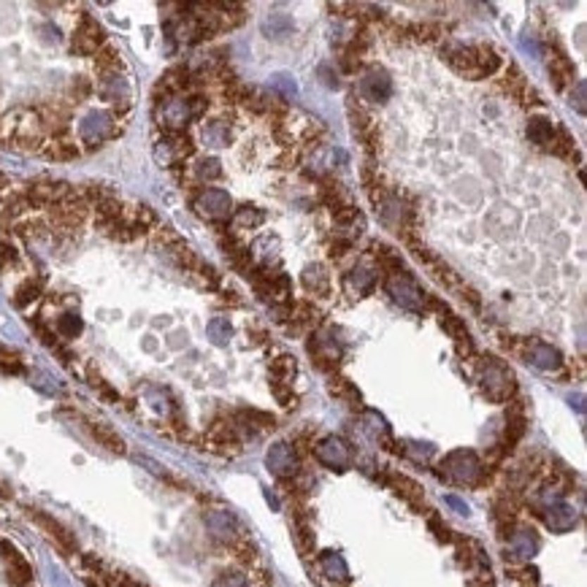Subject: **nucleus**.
<instances>
[{
  "mask_svg": "<svg viewBox=\"0 0 587 587\" xmlns=\"http://www.w3.org/2000/svg\"><path fill=\"white\" fill-rule=\"evenodd\" d=\"M438 476L457 484H476L479 476H482V463H479L476 452H471V449H455V452H449L447 457L441 460Z\"/></svg>",
  "mask_w": 587,
  "mask_h": 587,
  "instance_id": "1",
  "label": "nucleus"
},
{
  "mask_svg": "<svg viewBox=\"0 0 587 587\" xmlns=\"http://www.w3.org/2000/svg\"><path fill=\"white\" fill-rule=\"evenodd\" d=\"M487 363L482 365V387L490 400H506L515 393V377L503 363L496 358H484Z\"/></svg>",
  "mask_w": 587,
  "mask_h": 587,
  "instance_id": "2",
  "label": "nucleus"
},
{
  "mask_svg": "<svg viewBox=\"0 0 587 587\" xmlns=\"http://www.w3.org/2000/svg\"><path fill=\"white\" fill-rule=\"evenodd\" d=\"M27 515H30V519H33L35 525L44 531V534L52 538L54 544L63 550V553L73 555L76 550H79V541H76V536L70 534L68 528L60 522V519H54L52 515H46V512H41V509H27Z\"/></svg>",
  "mask_w": 587,
  "mask_h": 587,
  "instance_id": "3",
  "label": "nucleus"
},
{
  "mask_svg": "<svg viewBox=\"0 0 587 587\" xmlns=\"http://www.w3.org/2000/svg\"><path fill=\"white\" fill-rule=\"evenodd\" d=\"M79 136L89 146H101L103 141H108L111 136H117V127H114V117L108 111H89L82 125H79Z\"/></svg>",
  "mask_w": 587,
  "mask_h": 587,
  "instance_id": "4",
  "label": "nucleus"
},
{
  "mask_svg": "<svg viewBox=\"0 0 587 587\" xmlns=\"http://www.w3.org/2000/svg\"><path fill=\"white\" fill-rule=\"evenodd\" d=\"M387 293L393 295V301L400 303L403 309H409V311H422L425 309V306H422V298H425V293L419 290V284H417L409 274H396V277L387 279Z\"/></svg>",
  "mask_w": 587,
  "mask_h": 587,
  "instance_id": "5",
  "label": "nucleus"
},
{
  "mask_svg": "<svg viewBox=\"0 0 587 587\" xmlns=\"http://www.w3.org/2000/svg\"><path fill=\"white\" fill-rule=\"evenodd\" d=\"M101 46H106V30L92 17H82L70 41V49L76 54H98Z\"/></svg>",
  "mask_w": 587,
  "mask_h": 587,
  "instance_id": "6",
  "label": "nucleus"
},
{
  "mask_svg": "<svg viewBox=\"0 0 587 587\" xmlns=\"http://www.w3.org/2000/svg\"><path fill=\"white\" fill-rule=\"evenodd\" d=\"M192 106L190 98H168L165 103L160 106V125L168 130V133H184L187 122L192 120Z\"/></svg>",
  "mask_w": 587,
  "mask_h": 587,
  "instance_id": "7",
  "label": "nucleus"
},
{
  "mask_svg": "<svg viewBox=\"0 0 587 587\" xmlns=\"http://www.w3.org/2000/svg\"><path fill=\"white\" fill-rule=\"evenodd\" d=\"M195 208H198L201 217L220 222V220H227L233 214V201L225 190H203L195 198Z\"/></svg>",
  "mask_w": 587,
  "mask_h": 587,
  "instance_id": "8",
  "label": "nucleus"
},
{
  "mask_svg": "<svg viewBox=\"0 0 587 587\" xmlns=\"http://www.w3.org/2000/svg\"><path fill=\"white\" fill-rule=\"evenodd\" d=\"M317 460L322 466L333 468V471H344L349 463H352V449L346 444L344 438L339 436H328L317 444Z\"/></svg>",
  "mask_w": 587,
  "mask_h": 587,
  "instance_id": "9",
  "label": "nucleus"
},
{
  "mask_svg": "<svg viewBox=\"0 0 587 587\" xmlns=\"http://www.w3.org/2000/svg\"><path fill=\"white\" fill-rule=\"evenodd\" d=\"M544 522H547L553 531L563 534V531H571V528L576 525V512H574L563 498L547 493V498H544Z\"/></svg>",
  "mask_w": 587,
  "mask_h": 587,
  "instance_id": "10",
  "label": "nucleus"
},
{
  "mask_svg": "<svg viewBox=\"0 0 587 587\" xmlns=\"http://www.w3.org/2000/svg\"><path fill=\"white\" fill-rule=\"evenodd\" d=\"M265 463L271 468V474H277L279 479H287V476H293L295 471H298V457H295L293 447L284 444V441H279V444L271 447Z\"/></svg>",
  "mask_w": 587,
  "mask_h": 587,
  "instance_id": "11",
  "label": "nucleus"
},
{
  "mask_svg": "<svg viewBox=\"0 0 587 587\" xmlns=\"http://www.w3.org/2000/svg\"><path fill=\"white\" fill-rule=\"evenodd\" d=\"M528 363L536 365L538 371H557L563 365V355L553 344L534 341V344H528Z\"/></svg>",
  "mask_w": 587,
  "mask_h": 587,
  "instance_id": "12",
  "label": "nucleus"
},
{
  "mask_svg": "<svg viewBox=\"0 0 587 587\" xmlns=\"http://www.w3.org/2000/svg\"><path fill=\"white\" fill-rule=\"evenodd\" d=\"M360 89H363V95L368 101L384 103L390 98V92H393V82H390V76L384 70H368L365 79L360 82Z\"/></svg>",
  "mask_w": 587,
  "mask_h": 587,
  "instance_id": "13",
  "label": "nucleus"
},
{
  "mask_svg": "<svg viewBox=\"0 0 587 587\" xmlns=\"http://www.w3.org/2000/svg\"><path fill=\"white\" fill-rule=\"evenodd\" d=\"M538 550V538L531 528H519L517 534H512L509 538V550H506V557L512 560H531Z\"/></svg>",
  "mask_w": 587,
  "mask_h": 587,
  "instance_id": "14",
  "label": "nucleus"
},
{
  "mask_svg": "<svg viewBox=\"0 0 587 587\" xmlns=\"http://www.w3.org/2000/svg\"><path fill=\"white\" fill-rule=\"evenodd\" d=\"M498 68H501V57L493 46H474V79L493 76Z\"/></svg>",
  "mask_w": 587,
  "mask_h": 587,
  "instance_id": "15",
  "label": "nucleus"
},
{
  "mask_svg": "<svg viewBox=\"0 0 587 587\" xmlns=\"http://www.w3.org/2000/svg\"><path fill=\"white\" fill-rule=\"evenodd\" d=\"M550 76H553L555 89H566L576 79L574 63H571L569 57H563V54H555V57H550Z\"/></svg>",
  "mask_w": 587,
  "mask_h": 587,
  "instance_id": "16",
  "label": "nucleus"
},
{
  "mask_svg": "<svg viewBox=\"0 0 587 587\" xmlns=\"http://www.w3.org/2000/svg\"><path fill=\"white\" fill-rule=\"evenodd\" d=\"M206 528L208 534L220 541H230L236 536V519L230 517L227 512H211L206 517Z\"/></svg>",
  "mask_w": 587,
  "mask_h": 587,
  "instance_id": "17",
  "label": "nucleus"
},
{
  "mask_svg": "<svg viewBox=\"0 0 587 587\" xmlns=\"http://www.w3.org/2000/svg\"><path fill=\"white\" fill-rule=\"evenodd\" d=\"M87 431L92 433V438H95L101 447L111 449L114 455H125V441H122L120 436L111 431V428H106V425H101V422H87Z\"/></svg>",
  "mask_w": 587,
  "mask_h": 587,
  "instance_id": "18",
  "label": "nucleus"
},
{
  "mask_svg": "<svg viewBox=\"0 0 587 587\" xmlns=\"http://www.w3.org/2000/svg\"><path fill=\"white\" fill-rule=\"evenodd\" d=\"M320 566L325 571V576L333 579V582H346L349 579V569H346L344 557L336 553H322L320 557Z\"/></svg>",
  "mask_w": 587,
  "mask_h": 587,
  "instance_id": "19",
  "label": "nucleus"
},
{
  "mask_svg": "<svg viewBox=\"0 0 587 587\" xmlns=\"http://www.w3.org/2000/svg\"><path fill=\"white\" fill-rule=\"evenodd\" d=\"M303 284H306V290L314 295H325L330 290V277L325 274V268L322 265H309L306 271H303Z\"/></svg>",
  "mask_w": 587,
  "mask_h": 587,
  "instance_id": "20",
  "label": "nucleus"
},
{
  "mask_svg": "<svg viewBox=\"0 0 587 587\" xmlns=\"http://www.w3.org/2000/svg\"><path fill=\"white\" fill-rule=\"evenodd\" d=\"M553 136H555V127L547 117H534V120L528 122V139H531V144L547 146L553 141Z\"/></svg>",
  "mask_w": 587,
  "mask_h": 587,
  "instance_id": "21",
  "label": "nucleus"
},
{
  "mask_svg": "<svg viewBox=\"0 0 587 587\" xmlns=\"http://www.w3.org/2000/svg\"><path fill=\"white\" fill-rule=\"evenodd\" d=\"M374 255H377V263H379L381 271H387V274H400L403 258L398 255L396 249H390V246H384V244H374Z\"/></svg>",
  "mask_w": 587,
  "mask_h": 587,
  "instance_id": "22",
  "label": "nucleus"
},
{
  "mask_svg": "<svg viewBox=\"0 0 587 587\" xmlns=\"http://www.w3.org/2000/svg\"><path fill=\"white\" fill-rule=\"evenodd\" d=\"M263 30H265L268 38H284V35L293 33V19L287 14H282V11H274L271 17L263 22Z\"/></svg>",
  "mask_w": 587,
  "mask_h": 587,
  "instance_id": "23",
  "label": "nucleus"
},
{
  "mask_svg": "<svg viewBox=\"0 0 587 587\" xmlns=\"http://www.w3.org/2000/svg\"><path fill=\"white\" fill-rule=\"evenodd\" d=\"M203 139L208 146H225L230 141V125L225 120H214L203 127Z\"/></svg>",
  "mask_w": 587,
  "mask_h": 587,
  "instance_id": "24",
  "label": "nucleus"
},
{
  "mask_svg": "<svg viewBox=\"0 0 587 587\" xmlns=\"http://www.w3.org/2000/svg\"><path fill=\"white\" fill-rule=\"evenodd\" d=\"M295 368H298V363H295L293 355H279L277 360L271 363V377L279 384H287V379L295 377Z\"/></svg>",
  "mask_w": 587,
  "mask_h": 587,
  "instance_id": "25",
  "label": "nucleus"
},
{
  "mask_svg": "<svg viewBox=\"0 0 587 587\" xmlns=\"http://www.w3.org/2000/svg\"><path fill=\"white\" fill-rule=\"evenodd\" d=\"M390 482H393V487L398 490V496H403L409 503H415L417 506V503L422 501V487H419L415 479H409V476H398L396 474Z\"/></svg>",
  "mask_w": 587,
  "mask_h": 587,
  "instance_id": "26",
  "label": "nucleus"
},
{
  "mask_svg": "<svg viewBox=\"0 0 587 587\" xmlns=\"http://www.w3.org/2000/svg\"><path fill=\"white\" fill-rule=\"evenodd\" d=\"M41 287H44V282H41V279H27V282H22V284L17 287V295H14V306L25 309L27 303H33L35 298L41 295Z\"/></svg>",
  "mask_w": 587,
  "mask_h": 587,
  "instance_id": "27",
  "label": "nucleus"
},
{
  "mask_svg": "<svg viewBox=\"0 0 587 587\" xmlns=\"http://www.w3.org/2000/svg\"><path fill=\"white\" fill-rule=\"evenodd\" d=\"M230 336H233V328H230V322H227L225 317H214V320L208 322V339H211L217 346L227 344Z\"/></svg>",
  "mask_w": 587,
  "mask_h": 587,
  "instance_id": "28",
  "label": "nucleus"
},
{
  "mask_svg": "<svg viewBox=\"0 0 587 587\" xmlns=\"http://www.w3.org/2000/svg\"><path fill=\"white\" fill-rule=\"evenodd\" d=\"M271 87H274V92H279L284 101H293L295 95H298V82H295L290 73H277L271 79Z\"/></svg>",
  "mask_w": 587,
  "mask_h": 587,
  "instance_id": "29",
  "label": "nucleus"
},
{
  "mask_svg": "<svg viewBox=\"0 0 587 587\" xmlns=\"http://www.w3.org/2000/svg\"><path fill=\"white\" fill-rule=\"evenodd\" d=\"M44 155L52 157V160H73V157H79V149L73 144H68V141L54 139L49 146H44Z\"/></svg>",
  "mask_w": 587,
  "mask_h": 587,
  "instance_id": "30",
  "label": "nucleus"
},
{
  "mask_svg": "<svg viewBox=\"0 0 587 587\" xmlns=\"http://www.w3.org/2000/svg\"><path fill=\"white\" fill-rule=\"evenodd\" d=\"M330 393L339 398H344V400H349L352 406H360V393L352 387V381L349 379H333L330 381Z\"/></svg>",
  "mask_w": 587,
  "mask_h": 587,
  "instance_id": "31",
  "label": "nucleus"
},
{
  "mask_svg": "<svg viewBox=\"0 0 587 587\" xmlns=\"http://www.w3.org/2000/svg\"><path fill=\"white\" fill-rule=\"evenodd\" d=\"M82 320L76 317V314H63L60 320H57V333L63 336V339H76L79 333H82Z\"/></svg>",
  "mask_w": 587,
  "mask_h": 587,
  "instance_id": "32",
  "label": "nucleus"
},
{
  "mask_svg": "<svg viewBox=\"0 0 587 587\" xmlns=\"http://www.w3.org/2000/svg\"><path fill=\"white\" fill-rule=\"evenodd\" d=\"M195 173H198V179L211 182V179H220L222 176V165H220L217 157H208V160H201V165L195 168Z\"/></svg>",
  "mask_w": 587,
  "mask_h": 587,
  "instance_id": "33",
  "label": "nucleus"
},
{
  "mask_svg": "<svg viewBox=\"0 0 587 587\" xmlns=\"http://www.w3.org/2000/svg\"><path fill=\"white\" fill-rule=\"evenodd\" d=\"M295 544H298L301 553H309L311 547H314V534H311V528L303 519L295 522Z\"/></svg>",
  "mask_w": 587,
  "mask_h": 587,
  "instance_id": "34",
  "label": "nucleus"
},
{
  "mask_svg": "<svg viewBox=\"0 0 587 587\" xmlns=\"http://www.w3.org/2000/svg\"><path fill=\"white\" fill-rule=\"evenodd\" d=\"M406 455L417 460V463H428L433 455V444H419V441H409L406 444Z\"/></svg>",
  "mask_w": 587,
  "mask_h": 587,
  "instance_id": "35",
  "label": "nucleus"
},
{
  "mask_svg": "<svg viewBox=\"0 0 587 587\" xmlns=\"http://www.w3.org/2000/svg\"><path fill=\"white\" fill-rule=\"evenodd\" d=\"M550 144H553L550 149H553L555 155H569L571 149H574V141H571V136L566 130H555V136Z\"/></svg>",
  "mask_w": 587,
  "mask_h": 587,
  "instance_id": "36",
  "label": "nucleus"
},
{
  "mask_svg": "<svg viewBox=\"0 0 587 587\" xmlns=\"http://www.w3.org/2000/svg\"><path fill=\"white\" fill-rule=\"evenodd\" d=\"M409 30H412L419 41H433V38L441 35V27H438L436 22H422V25H415V27H409Z\"/></svg>",
  "mask_w": 587,
  "mask_h": 587,
  "instance_id": "37",
  "label": "nucleus"
},
{
  "mask_svg": "<svg viewBox=\"0 0 587 587\" xmlns=\"http://www.w3.org/2000/svg\"><path fill=\"white\" fill-rule=\"evenodd\" d=\"M236 222L255 227V225L263 222V211H258L255 206H244V208H239V214H236Z\"/></svg>",
  "mask_w": 587,
  "mask_h": 587,
  "instance_id": "38",
  "label": "nucleus"
},
{
  "mask_svg": "<svg viewBox=\"0 0 587 587\" xmlns=\"http://www.w3.org/2000/svg\"><path fill=\"white\" fill-rule=\"evenodd\" d=\"M352 284H355L360 293H368L371 284H374V274L365 271V268H355V271H352Z\"/></svg>",
  "mask_w": 587,
  "mask_h": 587,
  "instance_id": "39",
  "label": "nucleus"
},
{
  "mask_svg": "<svg viewBox=\"0 0 587 587\" xmlns=\"http://www.w3.org/2000/svg\"><path fill=\"white\" fill-rule=\"evenodd\" d=\"M214 587H249V579L239 571H230V574H222Z\"/></svg>",
  "mask_w": 587,
  "mask_h": 587,
  "instance_id": "40",
  "label": "nucleus"
},
{
  "mask_svg": "<svg viewBox=\"0 0 587 587\" xmlns=\"http://www.w3.org/2000/svg\"><path fill=\"white\" fill-rule=\"evenodd\" d=\"M17 249L11 246V244H3L0 246V271H6V268H11V265H17Z\"/></svg>",
  "mask_w": 587,
  "mask_h": 587,
  "instance_id": "41",
  "label": "nucleus"
},
{
  "mask_svg": "<svg viewBox=\"0 0 587 587\" xmlns=\"http://www.w3.org/2000/svg\"><path fill=\"white\" fill-rule=\"evenodd\" d=\"M333 217H336V225H352L358 220V208L355 206H339L333 208Z\"/></svg>",
  "mask_w": 587,
  "mask_h": 587,
  "instance_id": "42",
  "label": "nucleus"
},
{
  "mask_svg": "<svg viewBox=\"0 0 587 587\" xmlns=\"http://www.w3.org/2000/svg\"><path fill=\"white\" fill-rule=\"evenodd\" d=\"M70 92H73V98H76V101H84L87 95L92 92L89 79H84V76H76V79H73V84H70Z\"/></svg>",
  "mask_w": 587,
  "mask_h": 587,
  "instance_id": "43",
  "label": "nucleus"
},
{
  "mask_svg": "<svg viewBox=\"0 0 587 587\" xmlns=\"http://www.w3.org/2000/svg\"><path fill=\"white\" fill-rule=\"evenodd\" d=\"M349 249H352V241L339 239V241H333V246H330V258H344Z\"/></svg>",
  "mask_w": 587,
  "mask_h": 587,
  "instance_id": "44",
  "label": "nucleus"
},
{
  "mask_svg": "<svg viewBox=\"0 0 587 587\" xmlns=\"http://www.w3.org/2000/svg\"><path fill=\"white\" fill-rule=\"evenodd\" d=\"M431 528L436 531V538H438V541H449V538H452V536H449V528L447 525H441L438 517H431Z\"/></svg>",
  "mask_w": 587,
  "mask_h": 587,
  "instance_id": "45",
  "label": "nucleus"
},
{
  "mask_svg": "<svg viewBox=\"0 0 587 587\" xmlns=\"http://www.w3.org/2000/svg\"><path fill=\"white\" fill-rule=\"evenodd\" d=\"M576 103V111L579 114H585V84L582 82H576V101H571V106Z\"/></svg>",
  "mask_w": 587,
  "mask_h": 587,
  "instance_id": "46",
  "label": "nucleus"
},
{
  "mask_svg": "<svg viewBox=\"0 0 587 587\" xmlns=\"http://www.w3.org/2000/svg\"><path fill=\"white\" fill-rule=\"evenodd\" d=\"M320 76H322L325 87H339V79H333V73H330L328 65H320Z\"/></svg>",
  "mask_w": 587,
  "mask_h": 587,
  "instance_id": "47",
  "label": "nucleus"
},
{
  "mask_svg": "<svg viewBox=\"0 0 587 587\" xmlns=\"http://www.w3.org/2000/svg\"><path fill=\"white\" fill-rule=\"evenodd\" d=\"M447 503H449V506H452V509H457L460 515H468V512H471V509H468V503H463V501H460V498H455V496H449V498H447Z\"/></svg>",
  "mask_w": 587,
  "mask_h": 587,
  "instance_id": "48",
  "label": "nucleus"
},
{
  "mask_svg": "<svg viewBox=\"0 0 587 587\" xmlns=\"http://www.w3.org/2000/svg\"><path fill=\"white\" fill-rule=\"evenodd\" d=\"M463 298H468V301H471V306H474V309H479V306H482V301H479V295L474 293L471 287H463Z\"/></svg>",
  "mask_w": 587,
  "mask_h": 587,
  "instance_id": "49",
  "label": "nucleus"
},
{
  "mask_svg": "<svg viewBox=\"0 0 587 587\" xmlns=\"http://www.w3.org/2000/svg\"><path fill=\"white\" fill-rule=\"evenodd\" d=\"M168 344H171L173 349H179V346H184V344H187V333H182V330H179V333H173V336H171V341H168Z\"/></svg>",
  "mask_w": 587,
  "mask_h": 587,
  "instance_id": "50",
  "label": "nucleus"
}]
</instances>
